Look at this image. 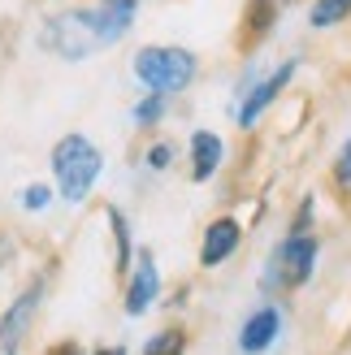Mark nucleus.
<instances>
[{"label": "nucleus", "mask_w": 351, "mask_h": 355, "mask_svg": "<svg viewBox=\"0 0 351 355\" xmlns=\"http://www.w3.org/2000/svg\"><path fill=\"white\" fill-rule=\"evenodd\" d=\"M317 252L321 243L312 230H291L286 243L269 256L265 273H260V291L265 295H277V291H300L312 282V269H317Z\"/></svg>", "instance_id": "1"}, {"label": "nucleus", "mask_w": 351, "mask_h": 355, "mask_svg": "<svg viewBox=\"0 0 351 355\" xmlns=\"http://www.w3.org/2000/svg\"><path fill=\"white\" fill-rule=\"evenodd\" d=\"M196 52L173 48V44H152L135 52V78L156 96H178L196 83Z\"/></svg>", "instance_id": "2"}, {"label": "nucleus", "mask_w": 351, "mask_h": 355, "mask_svg": "<svg viewBox=\"0 0 351 355\" xmlns=\"http://www.w3.org/2000/svg\"><path fill=\"white\" fill-rule=\"evenodd\" d=\"M104 156L87 135H65L57 148H52V173H57V187H61V200L69 204H83L87 191L96 187Z\"/></svg>", "instance_id": "3"}, {"label": "nucleus", "mask_w": 351, "mask_h": 355, "mask_svg": "<svg viewBox=\"0 0 351 355\" xmlns=\"http://www.w3.org/2000/svg\"><path fill=\"white\" fill-rule=\"evenodd\" d=\"M40 44L52 52V57H61V61H87L92 52L104 48L92 9H65L57 17H48L44 31H40Z\"/></svg>", "instance_id": "4"}, {"label": "nucleus", "mask_w": 351, "mask_h": 355, "mask_svg": "<svg viewBox=\"0 0 351 355\" xmlns=\"http://www.w3.org/2000/svg\"><path fill=\"white\" fill-rule=\"evenodd\" d=\"M295 74H300V61H295V57H286L282 65L265 69V78H260V83H248V96L239 100V109H234V121H239L243 130H252L256 121L265 117V109H269V104H273L277 96H282L286 87H291V78H295Z\"/></svg>", "instance_id": "5"}, {"label": "nucleus", "mask_w": 351, "mask_h": 355, "mask_svg": "<svg viewBox=\"0 0 351 355\" xmlns=\"http://www.w3.org/2000/svg\"><path fill=\"white\" fill-rule=\"evenodd\" d=\"M40 299H44V282H31L5 308V316H0V355H22V343L35 325V312H40Z\"/></svg>", "instance_id": "6"}, {"label": "nucleus", "mask_w": 351, "mask_h": 355, "mask_svg": "<svg viewBox=\"0 0 351 355\" xmlns=\"http://www.w3.org/2000/svg\"><path fill=\"white\" fill-rule=\"evenodd\" d=\"M277 334H282V312H277L273 304H260L239 329V351L243 355H265L277 343Z\"/></svg>", "instance_id": "7"}, {"label": "nucleus", "mask_w": 351, "mask_h": 355, "mask_svg": "<svg viewBox=\"0 0 351 355\" xmlns=\"http://www.w3.org/2000/svg\"><path fill=\"white\" fill-rule=\"evenodd\" d=\"M243 243V230L234 217H217L213 225L204 230V243H200V264L204 269H217V264H225Z\"/></svg>", "instance_id": "8"}, {"label": "nucleus", "mask_w": 351, "mask_h": 355, "mask_svg": "<svg viewBox=\"0 0 351 355\" xmlns=\"http://www.w3.org/2000/svg\"><path fill=\"white\" fill-rule=\"evenodd\" d=\"M156 295H161V273H156V260H152V252H139V264H135L130 286H126V312L130 316H144L156 304Z\"/></svg>", "instance_id": "9"}, {"label": "nucleus", "mask_w": 351, "mask_h": 355, "mask_svg": "<svg viewBox=\"0 0 351 355\" xmlns=\"http://www.w3.org/2000/svg\"><path fill=\"white\" fill-rule=\"evenodd\" d=\"M135 13H139V0H96L92 17H96V31H100L104 48H113L121 35L135 26Z\"/></svg>", "instance_id": "10"}, {"label": "nucleus", "mask_w": 351, "mask_h": 355, "mask_svg": "<svg viewBox=\"0 0 351 355\" xmlns=\"http://www.w3.org/2000/svg\"><path fill=\"white\" fill-rule=\"evenodd\" d=\"M273 22H277V0H248L243 9V31H239V52H256L260 44L273 35Z\"/></svg>", "instance_id": "11"}, {"label": "nucleus", "mask_w": 351, "mask_h": 355, "mask_svg": "<svg viewBox=\"0 0 351 355\" xmlns=\"http://www.w3.org/2000/svg\"><path fill=\"white\" fill-rule=\"evenodd\" d=\"M225 161V144L213 130H196L191 135V182H208Z\"/></svg>", "instance_id": "12"}, {"label": "nucleus", "mask_w": 351, "mask_h": 355, "mask_svg": "<svg viewBox=\"0 0 351 355\" xmlns=\"http://www.w3.org/2000/svg\"><path fill=\"white\" fill-rule=\"evenodd\" d=\"M347 13H351V0H312L308 26L312 31H334L339 22H347Z\"/></svg>", "instance_id": "13"}, {"label": "nucleus", "mask_w": 351, "mask_h": 355, "mask_svg": "<svg viewBox=\"0 0 351 355\" xmlns=\"http://www.w3.org/2000/svg\"><path fill=\"white\" fill-rule=\"evenodd\" d=\"M109 225H113V239H117V273H126L130 264V225L117 208H109Z\"/></svg>", "instance_id": "14"}, {"label": "nucleus", "mask_w": 351, "mask_h": 355, "mask_svg": "<svg viewBox=\"0 0 351 355\" xmlns=\"http://www.w3.org/2000/svg\"><path fill=\"white\" fill-rule=\"evenodd\" d=\"M182 351H187V334L182 329H165L144 347V355H182Z\"/></svg>", "instance_id": "15"}, {"label": "nucleus", "mask_w": 351, "mask_h": 355, "mask_svg": "<svg viewBox=\"0 0 351 355\" xmlns=\"http://www.w3.org/2000/svg\"><path fill=\"white\" fill-rule=\"evenodd\" d=\"M165 117V96H148V100H139L135 104V121H139V126H156V121H161Z\"/></svg>", "instance_id": "16"}, {"label": "nucleus", "mask_w": 351, "mask_h": 355, "mask_svg": "<svg viewBox=\"0 0 351 355\" xmlns=\"http://www.w3.org/2000/svg\"><path fill=\"white\" fill-rule=\"evenodd\" d=\"M48 204H52V191H48L44 182H31V187L22 191V208H26V212H44Z\"/></svg>", "instance_id": "17"}, {"label": "nucleus", "mask_w": 351, "mask_h": 355, "mask_svg": "<svg viewBox=\"0 0 351 355\" xmlns=\"http://www.w3.org/2000/svg\"><path fill=\"white\" fill-rule=\"evenodd\" d=\"M334 182H339L343 195H351V144L339 152V161H334Z\"/></svg>", "instance_id": "18"}, {"label": "nucleus", "mask_w": 351, "mask_h": 355, "mask_svg": "<svg viewBox=\"0 0 351 355\" xmlns=\"http://www.w3.org/2000/svg\"><path fill=\"white\" fill-rule=\"evenodd\" d=\"M169 161H173V144H152L148 148V169H169Z\"/></svg>", "instance_id": "19"}, {"label": "nucleus", "mask_w": 351, "mask_h": 355, "mask_svg": "<svg viewBox=\"0 0 351 355\" xmlns=\"http://www.w3.org/2000/svg\"><path fill=\"white\" fill-rule=\"evenodd\" d=\"M44 355H78V343H57V347H48Z\"/></svg>", "instance_id": "20"}, {"label": "nucleus", "mask_w": 351, "mask_h": 355, "mask_svg": "<svg viewBox=\"0 0 351 355\" xmlns=\"http://www.w3.org/2000/svg\"><path fill=\"white\" fill-rule=\"evenodd\" d=\"M92 355H126V347H100V351H92Z\"/></svg>", "instance_id": "21"}]
</instances>
